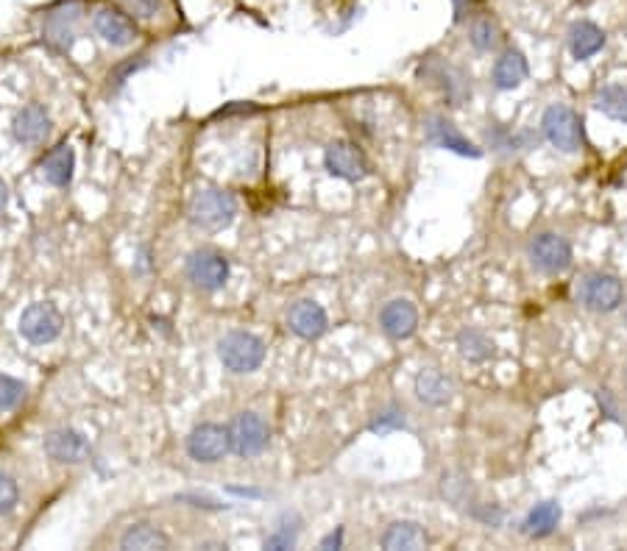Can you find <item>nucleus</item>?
Returning <instances> with one entry per match:
<instances>
[{
	"label": "nucleus",
	"instance_id": "f8f14e48",
	"mask_svg": "<svg viewBox=\"0 0 627 551\" xmlns=\"http://www.w3.org/2000/svg\"><path fill=\"white\" fill-rule=\"evenodd\" d=\"M187 454L190 460L215 465L229 454V432L218 423H201L187 437Z\"/></svg>",
	"mask_w": 627,
	"mask_h": 551
},
{
	"label": "nucleus",
	"instance_id": "cd10ccee",
	"mask_svg": "<svg viewBox=\"0 0 627 551\" xmlns=\"http://www.w3.org/2000/svg\"><path fill=\"white\" fill-rule=\"evenodd\" d=\"M494 351H497L494 340L480 329H463L458 334V354L469 362H485L494 357Z\"/></svg>",
	"mask_w": 627,
	"mask_h": 551
},
{
	"label": "nucleus",
	"instance_id": "e433bc0d",
	"mask_svg": "<svg viewBox=\"0 0 627 551\" xmlns=\"http://www.w3.org/2000/svg\"><path fill=\"white\" fill-rule=\"evenodd\" d=\"M474 518L488 526H499L502 524V510H499V507H491V504H480V507L474 510Z\"/></svg>",
	"mask_w": 627,
	"mask_h": 551
},
{
	"label": "nucleus",
	"instance_id": "f257e3e1",
	"mask_svg": "<svg viewBox=\"0 0 627 551\" xmlns=\"http://www.w3.org/2000/svg\"><path fill=\"white\" fill-rule=\"evenodd\" d=\"M84 3L81 0H62L42 17V39L56 53H67L79 39Z\"/></svg>",
	"mask_w": 627,
	"mask_h": 551
},
{
	"label": "nucleus",
	"instance_id": "b1692460",
	"mask_svg": "<svg viewBox=\"0 0 627 551\" xmlns=\"http://www.w3.org/2000/svg\"><path fill=\"white\" fill-rule=\"evenodd\" d=\"M561 504L558 501H541V504H536L530 513H527V518H524V535L527 538H547V535H552L555 529H558V524H561Z\"/></svg>",
	"mask_w": 627,
	"mask_h": 551
},
{
	"label": "nucleus",
	"instance_id": "a211bd4d",
	"mask_svg": "<svg viewBox=\"0 0 627 551\" xmlns=\"http://www.w3.org/2000/svg\"><path fill=\"white\" fill-rule=\"evenodd\" d=\"M14 140L23 145H40L51 134V117L42 109L40 103H28L26 109H20L12 123Z\"/></svg>",
	"mask_w": 627,
	"mask_h": 551
},
{
	"label": "nucleus",
	"instance_id": "a878e982",
	"mask_svg": "<svg viewBox=\"0 0 627 551\" xmlns=\"http://www.w3.org/2000/svg\"><path fill=\"white\" fill-rule=\"evenodd\" d=\"M123 549H168V535L154 524H134L120 538Z\"/></svg>",
	"mask_w": 627,
	"mask_h": 551
},
{
	"label": "nucleus",
	"instance_id": "9d476101",
	"mask_svg": "<svg viewBox=\"0 0 627 551\" xmlns=\"http://www.w3.org/2000/svg\"><path fill=\"white\" fill-rule=\"evenodd\" d=\"M65 329V318L62 312L53 307L51 301H40V304H31L20 318V334L26 337L28 343L34 346H45L53 343Z\"/></svg>",
	"mask_w": 627,
	"mask_h": 551
},
{
	"label": "nucleus",
	"instance_id": "ddd939ff",
	"mask_svg": "<svg viewBox=\"0 0 627 551\" xmlns=\"http://www.w3.org/2000/svg\"><path fill=\"white\" fill-rule=\"evenodd\" d=\"M424 134H427V140H430L435 148H444V151H452V154L458 156H469V159H480V156H483V151H480V148H477V145H474L452 120H446L444 115L427 117V120H424Z\"/></svg>",
	"mask_w": 627,
	"mask_h": 551
},
{
	"label": "nucleus",
	"instance_id": "0eeeda50",
	"mask_svg": "<svg viewBox=\"0 0 627 551\" xmlns=\"http://www.w3.org/2000/svg\"><path fill=\"white\" fill-rule=\"evenodd\" d=\"M418 76L424 78V81H432L441 90L449 106H463V103L469 101L471 84L463 67L444 62V59H427L421 65V70H418Z\"/></svg>",
	"mask_w": 627,
	"mask_h": 551
},
{
	"label": "nucleus",
	"instance_id": "ea45409f",
	"mask_svg": "<svg viewBox=\"0 0 627 551\" xmlns=\"http://www.w3.org/2000/svg\"><path fill=\"white\" fill-rule=\"evenodd\" d=\"M6 204H9V190H6V184L0 181V215L6 212Z\"/></svg>",
	"mask_w": 627,
	"mask_h": 551
},
{
	"label": "nucleus",
	"instance_id": "20e7f679",
	"mask_svg": "<svg viewBox=\"0 0 627 551\" xmlns=\"http://www.w3.org/2000/svg\"><path fill=\"white\" fill-rule=\"evenodd\" d=\"M218 357L232 373H254L265 362V343L251 332H229L218 340Z\"/></svg>",
	"mask_w": 627,
	"mask_h": 551
},
{
	"label": "nucleus",
	"instance_id": "412c9836",
	"mask_svg": "<svg viewBox=\"0 0 627 551\" xmlns=\"http://www.w3.org/2000/svg\"><path fill=\"white\" fill-rule=\"evenodd\" d=\"M452 393H455L452 379L446 373L438 371V368H427V371H421L416 376V396L424 404H430V407H444V404H449Z\"/></svg>",
	"mask_w": 627,
	"mask_h": 551
},
{
	"label": "nucleus",
	"instance_id": "6ab92c4d",
	"mask_svg": "<svg viewBox=\"0 0 627 551\" xmlns=\"http://www.w3.org/2000/svg\"><path fill=\"white\" fill-rule=\"evenodd\" d=\"M566 42H569V53L575 56L577 62H586V59L597 56V53L605 48L608 37H605V31H602L597 23H591V20H577L575 26L569 28Z\"/></svg>",
	"mask_w": 627,
	"mask_h": 551
},
{
	"label": "nucleus",
	"instance_id": "6e6552de",
	"mask_svg": "<svg viewBox=\"0 0 627 551\" xmlns=\"http://www.w3.org/2000/svg\"><path fill=\"white\" fill-rule=\"evenodd\" d=\"M577 301L591 312H614L625 301V287L611 273H588L577 284Z\"/></svg>",
	"mask_w": 627,
	"mask_h": 551
},
{
	"label": "nucleus",
	"instance_id": "2eb2a0df",
	"mask_svg": "<svg viewBox=\"0 0 627 551\" xmlns=\"http://www.w3.org/2000/svg\"><path fill=\"white\" fill-rule=\"evenodd\" d=\"M92 28H95L98 37L109 42V45H115V48H126V45H131L137 39V26H134V20H131L129 14L109 9V6L92 14Z\"/></svg>",
	"mask_w": 627,
	"mask_h": 551
},
{
	"label": "nucleus",
	"instance_id": "4c0bfd02",
	"mask_svg": "<svg viewBox=\"0 0 627 551\" xmlns=\"http://www.w3.org/2000/svg\"><path fill=\"white\" fill-rule=\"evenodd\" d=\"M321 549H343V526H338L335 532H329L327 538L321 540Z\"/></svg>",
	"mask_w": 627,
	"mask_h": 551
},
{
	"label": "nucleus",
	"instance_id": "393cba45",
	"mask_svg": "<svg viewBox=\"0 0 627 551\" xmlns=\"http://www.w3.org/2000/svg\"><path fill=\"white\" fill-rule=\"evenodd\" d=\"M469 42L471 48L480 53L497 51V45L502 42V28H499L497 17H491V14H474L469 23Z\"/></svg>",
	"mask_w": 627,
	"mask_h": 551
},
{
	"label": "nucleus",
	"instance_id": "423d86ee",
	"mask_svg": "<svg viewBox=\"0 0 627 551\" xmlns=\"http://www.w3.org/2000/svg\"><path fill=\"white\" fill-rule=\"evenodd\" d=\"M184 273H187V282L196 290L215 293L229 282V259L215 248H198L184 262Z\"/></svg>",
	"mask_w": 627,
	"mask_h": 551
},
{
	"label": "nucleus",
	"instance_id": "72a5a7b5",
	"mask_svg": "<svg viewBox=\"0 0 627 551\" xmlns=\"http://www.w3.org/2000/svg\"><path fill=\"white\" fill-rule=\"evenodd\" d=\"M17 499H20L17 482L9 474H0V515L12 513L17 507Z\"/></svg>",
	"mask_w": 627,
	"mask_h": 551
},
{
	"label": "nucleus",
	"instance_id": "dca6fc26",
	"mask_svg": "<svg viewBox=\"0 0 627 551\" xmlns=\"http://www.w3.org/2000/svg\"><path fill=\"white\" fill-rule=\"evenodd\" d=\"M379 326L391 340H407L418 329V309L405 298H393L379 312Z\"/></svg>",
	"mask_w": 627,
	"mask_h": 551
},
{
	"label": "nucleus",
	"instance_id": "4be33fe9",
	"mask_svg": "<svg viewBox=\"0 0 627 551\" xmlns=\"http://www.w3.org/2000/svg\"><path fill=\"white\" fill-rule=\"evenodd\" d=\"M430 543L427 532L416 521H396L382 532V549L388 551H416Z\"/></svg>",
	"mask_w": 627,
	"mask_h": 551
},
{
	"label": "nucleus",
	"instance_id": "1a4fd4ad",
	"mask_svg": "<svg viewBox=\"0 0 627 551\" xmlns=\"http://www.w3.org/2000/svg\"><path fill=\"white\" fill-rule=\"evenodd\" d=\"M324 167L329 170V176L352 181V184L371 176V165H368L366 154L349 140L329 142L327 151H324Z\"/></svg>",
	"mask_w": 627,
	"mask_h": 551
},
{
	"label": "nucleus",
	"instance_id": "9b49d317",
	"mask_svg": "<svg viewBox=\"0 0 627 551\" xmlns=\"http://www.w3.org/2000/svg\"><path fill=\"white\" fill-rule=\"evenodd\" d=\"M527 254H530L533 268H538L541 273H549V276L563 273L572 265V245H569L566 237L555 234V231H544V234L533 237Z\"/></svg>",
	"mask_w": 627,
	"mask_h": 551
},
{
	"label": "nucleus",
	"instance_id": "f03ea898",
	"mask_svg": "<svg viewBox=\"0 0 627 551\" xmlns=\"http://www.w3.org/2000/svg\"><path fill=\"white\" fill-rule=\"evenodd\" d=\"M187 218L196 229L223 231L237 218V198L226 190H201L190 201Z\"/></svg>",
	"mask_w": 627,
	"mask_h": 551
},
{
	"label": "nucleus",
	"instance_id": "f704fd0d",
	"mask_svg": "<svg viewBox=\"0 0 627 551\" xmlns=\"http://www.w3.org/2000/svg\"><path fill=\"white\" fill-rule=\"evenodd\" d=\"M471 493V485L466 482V476H444V496L455 504H463L466 496Z\"/></svg>",
	"mask_w": 627,
	"mask_h": 551
},
{
	"label": "nucleus",
	"instance_id": "c756f323",
	"mask_svg": "<svg viewBox=\"0 0 627 551\" xmlns=\"http://www.w3.org/2000/svg\"><path fill=\"white\" fill-rule=\"evenodd\" d=\"M485 137H488V145H491L494 151H508V154L519 151V148H530V145H533V137H530L527 131H522V134H513L508 126H499V123L485 131Z\"/></svg>",
	"mask_w": 627,
	"mask_h": 551
},
{
	"label": "nucleus",
	"instance_id": "39448f33",
	"mask_svg": "<svg viewBox=\"0 0 627 551\" xmlns=\"http://www.w3.org/2000/svg\"><path fill=\"white\" fill-rule=\"evenodd\" d=\"M226 432H229V451L243 460L260 457L271 440V429L260 412H237L232 423L226 426Z\"/></svg>",
	"mask_w": 627,
	"mask_h": 551
},
{
	"label": "nucleus",
	"instance_id": "5701e85b",
	"mask_svg": "<svg viewBox=\"0 0 627 551\" xmlns=\"http://www.w3.org/2000/svg\"><path fill=\"white\" fill-rule=\"evenodd\" d=\"M73 170H76V154L67 142L56 145L51 154L42 159V176L53 187H67L73 181Z\"/></svg>",
	"mask_w": 627,
	"mask_h": 551
},
{
	"label": "nucleus",
	"instance_id": "2f4dec72",
	"mask_svg": "<svg viewBox=\"0 0 627 551\" xmlns=\"http://www.w3.org/2000/svg\"><path fill=\"white\" fill-rule=\"evenodd\" d=\"M120 6L140 23H154L165 12V0H120Z\"/></svg>",
	"mask_w": 627,
	"mask_h": 551
},
{
	"label": "nucleus",
	"instance_id": "7ed1b4c3",
	"mask_svg": "<svg viewBox=\"0 0 627 551\" xmlns=\"http://www.w3.org/2000/svg\"><path fill=\"white\" fill-rule=\"evenodd\" d=\"M541 131L552 148H558L561 154H577L583 148V120L575 109L555 103L549 106L541 117Z\"/></svg>",
	"mask_w": 627,
	"mask_h": 551
},
{
	"label": "nucleus",
	"instance_id": "7c9ffc66",
	"mask_svg": "<svg viewBox=\"0 0 627 551\" xmlns=\"http://www.w3.org/2000/svg\"><path fill=\"white\" fill-rule=\"evenodd\" d=\"M405 410H399V407H385L382 412H377L371 423H368V429L374 432V435H388V432H396V429H405Z\"/></svg>",
	"mask_w": 627,
	"mask_h": 551
},
{
	"label": "nucleus",
	"instance_id": "58836bf2",
	"mask_svg": "<svg viewBox=\"0 0 627 551\" xmlns=\"http://www.w3.org/2000/svg\"><path fill=\"white\" fill-rule=\"evenodd\" d=\"M477 0H452V9H455V20H466L469 12L474 9Z\"/></svg>",
	"mask_w": 627,
	"mask_h": 551
},
{
	"label": "nucleus",
	"instance_id": "aec40b11",
	"mask_svg": "<svg viewBox=\"0 0 627 551\" xmlns=\"http://www.w3.org/2000/svg\"><path fill=\"white\" fill-rule=\"evenodd\" d=\"M527 73H530V65H527L524 53L516 51V48H508V51H502L497 56L494 70H491V81H494L497 90H516L527 78Z\"/></svg>",
	"mask_w": 627,
	"mask_h": 551
},
{
	"label": "nucleus",
	"instance_id": "473e14b6",
	"mask_svg": "<svg viewBox=\"0 0 627 551\" xmlns=\"http://www.w3.org/2000/svg\"><path fill=\"white\" fill-rule=\"evenodd\" d=\"M23 398H26V385L12 379V376H6V373H0V412L14 410Z\"/></svg>",
	"mask_w": 627,
	"mask_h": 551
},
{
	"label": "nucleus",
	"instance_id": "bb28decb",
	"mask_svg": "<svg viewBox=\"0 0 627 551\" xmlns=\"http://www.w3.org/2000/svg\"><path fill=\"white\" fill-rule=\"evenodd\" d=\"M594 106L611 120L627 123V84H605L594 95Z\"/></svg>",
	"mask_w": 627,
	"mask_h": 551
},
{
	"label": "nucleus",
	"instance_id": "4468645a",
	"mask_svg": "<svg viewBox=\"0 0 627 551\" xmlns=\"http://www.w3.org/2000/svg\"><path fill=\"white\" fill-rule=\"evenodd\" d=\"M45 454L53 462H70V465H79V462L90 460V440L76 432V429H53L42 440Z\"/></svg>",
	"mask_w": 627,
	"mask_h": 551
},
{
	"label": "nucleus",
	"instance_id": "f3484780",
	"mask_svg": "<svg viewBox=\"0 0 627 551\" xmlns=\"http://www.w3.org/2000/svg\"><path fill=\"white\" fill-rule=\"evenodd\" d=\"M288 326L290 332L301 337V340H318L321 334L327 332V312L321 304H315L310 298L304 301H296L288 312Z\"/></svg>",
	"mask_w": 627,
	"mask_h": 551
},
{
	"label": "nucleus",
	"instance_id": "c9c22d12",
	"mask_svg": "<svg viewBox=\"0 0 627 551\" xmlns=\"http://www.w3.org/2000/svg\"><path fill=\"white\" fill-rule=\"evenodd\" d=\"M143 65H145V56H137V62L131 59V62H126V65H120L118 70H115V76H109V81H115V87H123V84H126V78H129L131 73H137Z\"/></svg>",
	"mask_w": 627,
	"mask_h": 551
},
{
	"label": "nucleus",
	"instance_id": "c85d7f7f",
	"mask_svg": "<svg viewBox=\"0 0 627 551\" xmlns=\"http://www.w3.org/2000/svg\"><path fill=\"white\" fill-rule=\"evenodd\" d=\"M299 540V515L296 513H285L279 521H276V529L265 538V549L274 551H285L293 549Z\"/></svg>",
	"mask_w": 627,
	"mask_h": 551
}]
</instances>
